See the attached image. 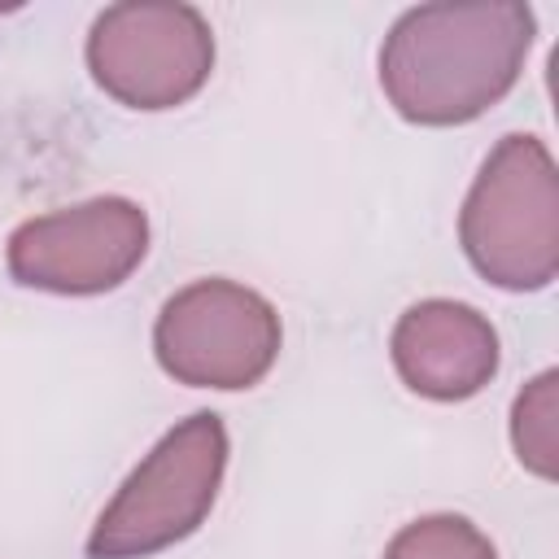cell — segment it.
Segmentation results:
<instances>
[{
    "instance_id": "6da1fadb",
    "label": "cell",
    "mask_w": 559,
    "mask_h": 559,
    "mask_svg": "<svg viewBox=\"0 0 559 559\" xmlns=\"http://www.w3.org/2000/svg\"><path fill=\"white\" fill-rule=\"evenodd\" d=\"M537 17L515 0L415 4L380 44V92L415 127H463L520 83Z\"/></svg>"
},
{
    "instance_id": "7a4b0ae2",
    "label": "cell",
    "mask_w": 559,
    "mask_h": 559,
    "mask_svg": "<svg viewBox=\"0 0 559 559\" xmlns=\"http://www.w3.org/2000/svg\"><path fill=\"white\" fill-rule=\"evenodd\" d=\"M459 245L472 271L502 293H542L559 275V170L550 148L502 135L459 210Z\"/></svg>"
},
{
    "instance_id": "3957f363",
    "label": "cell",
    "mask_w": 559,
    "mask_h": 559,
    "mask_svg": "<svg viewBox=\"0 0 559 559\" xmlns=\"http://www.w3.org/2000/svg\"><path fill=\"white\" fill-rule=\"evenodd\" d=\"M227 424L192 411L131 467L87 533V559H153L192 537L218 502L227 476Z\"/></svg>"
},
{
    "instance_id": "277c9868",
    "label": "cell",
    "mask_w": 559,
    "mask_h": 559,
    "mask_svg": "<svg viewBox=\"0 0 559 559\" xmlns=\"http://www.w3.org/2000/svg\"><path fill=\"white\" fill-rule=\"evenodd\" d=\"M280 345V310L258 288L223 275L192 280L170 293L153 323L157 367L188 389H253L275 367Z\"/></svg>"
},
{
    "instance_id": "5b68a950",
    "label": "cell",
    "mask_w": 559,
    "mask_h": 559,
    "mask_svg": "<svg viewBox=\"0 0 559 559\" xmlns=\"http://www.w3.org/2000/svg\"><path fill=\"white\" fill-rule=\"evenodd\" d=\"M92 83L127 109L162 114L188 105L214 74V31L179 0H122L87 31Z\"/></svg>"
},
{
    "instance_id": "8992f818",
    "label": "cell",
    "mask_w": 559,
    "mask_h": 559,
    "mask_svg": "<svg viewBox=\"0 0 559 559\" xmlns=\"http://www.w3.org/2000/svg\"><path fill=\"white\" fill-rule=\"evenodd\" d=\"M148 258V214L131 197H87L9 231L4 266L22 288L96 297L122 288Z\"/></svg>"
},
{
    "instance_id": "52a82bcc",
    "label": "cell",
    "mask_w": 559,
    "mask_h": 559,
    "mask_svg": "<svg viewBox=\"0 0 559 559\" xmlns=\"http://www.w3.org/2000/svg\"><path fill=\"white\" fill-rule=\"evenodd\" d=\"M389 358L411 393L428 402H467L498 376L502 345L476 306L424 297L397 314L389 332Z\"/></svg>"
},
{
    "instance_id": "ba28073f",
    "label": "cell",
    "mask_w": 559,
    "mask_h": 559,
    "mask_svg": "<svg viewBox=\"0 0 559 559\" xmlns=\"http://www.w3.org/2000/svg\"><path fill=\"white\" fill-rule=\"evenodd\" d=\"M559 371L533 376L515 402H511V445L520 467H528L542 480H555V459H559Z\"/></svg>"
},
{
    "instance_id": "9c48e42d",
    "label": "cell",
    "mask_w": 559,
    "mask_h": 559,
    "mask_svg": "<svg viewBox=\"0 0 559 559\" xmlns=\"http://www.w3.org/2000/svg\"><path fill=\"white\" fill-rule=\"evenodd\" d=\"M380 559H498V550L467 515L437 511L402 524Z\"/></svg>"
}]
</instances>
